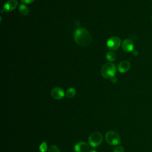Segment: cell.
I'll list each match as a JSON object with an SVG mask.
<instances>
[{
  "mask_svg": "<svg viewBox=\"0 0 152 152\" xmlns=\"http://www.w3.org/2000/svg\"><path fill=\"white\" fill-rule=\"evenodd\" d=\"M74 39L78 45L83 46H87L92 42L90 33L84 28H78L75 31Z\"/></svg>",
  "mask_w": 152,
  "mask_h": 152,
  "instance_id": "1",
  "label": "cell"
},
{
  "mask_svg": "<svg viewBox=\"0 0 152 152\" xmlns=\"http://www.w3.org/2000/svg\"><path fill=\"white\" fill-rule=\"evenodd\" d=\"M116 68L115 65L110 62H107L104 64L101 68V74L105 78L111 79L115 76Z\"/></svg>",
  "mask_w": 152,
  "mask_h": 152,
  "instance_id": "2",
  "label": "cell"
},
{
  "mask_svg": "<svg viewBox=\"0 0 152 152\" xmlns=\"http://www.w3.org/2000/svg\"><path fill=\"white\" fill-rule=\"evenodd\" d=\"M106 142L111 145H117L121 143L119 135L115 131H109L105 135Z\"/></svg>",
  "mask_w": 152,
  "mask_h": 152,
  "instance_id": "3",
  "label": "cell"
},
{
  "mask_svg": "<svg viewBox=\"0 0 152 152\" xmlns=\"http://www.w3.org/2000/svg\"><path fill=\"white\" fill-rule=\"evenodd\" d=\"M103 141V135L99 132L91 133L88 137V142L91 147H97Z\"/></svg>",
  "mask_w": 152,
  "mask_h": 152,
  "instance_id": "4",
  "label": "cell"
},
{
  "mask_svg": "<svg viewBox=\"0 0 152 152\" xmlns=\"http://www.w3.org/2000/svg\"><path fill=\"white\" fill-rule=\"evenodd\" d=\"M121 40L119 37L112 36L110 37L106 43L107 47L110 50H116L118 49L121 45Z\"/></svg>",
  "mask_w": 152,
  "mask_h": 152,
  "instance_id": "5",
  "label": "cell"
},
{
  "mask_svg": "<svg viewBox=\"0 0 152 152\" xmlns=\"http://www.w3.org/2000/svg\"><path fill=\"white\" fill-rule=\"evenodd\" d=\"M65 95L64 90L59 87L53 88L51 91V96L55 100L62 99Z\"/></svg>",
  "mask_w": 152,
  "mask_h": 152,
  "instance_id": "6",
  "label": "cell"
},
{
  "mask_svg": "<svg viewBox=\"0 0 152 152\" xmlns=\"http://www.w3.org/2000/svg\"><path fill=\"white\" fill-rule=\"evenodd\" d=\"M74 151L75 152H88L89 145L84 141H79L74 145Z\"/></svg>",
  "mask_w": 152,
  "mask_h": 152,
  "instance_id": "7",
  "label": "cell"
},
{
  "mask_svg": "<svg viewBox=\"0 0 152 152\" xmlns=\"http://www.w3.org/2000/svg\"><path fill=\"white\" fill-rule=\"evenodd\" d=\"M18 5V1L17 0H9L7 1L4 5L3 9L4 11L10 12L13 11Z\"/></svg>",
  "mask_w": 152,
  "mask_h": 152,
  "instance_id": "8",
  "label": "cell"
},
{
  "mask_svg": "<svg viewBox=\"0 0 152 152\" xmlns=\"http://www.w3.org/2000/svg\"><path fill=\"white\" fill-rule=\"evenodd\" d=\"M122 48L123 50L126 52H132L134 50V43L129 39H125L122 43Z\"/></svg>",
  "mask_w": 152,
  "mask_h": 152,
  "instance_id": "9",
  "label": "cell"
},
{
  "mask_svg": "<svg viewBox=\"0 0 152 152\" xmlns=\"http://www.w3.org/2000/svg\"><path fill=\"white\" fill-rule=\"evenodd\" d=\"M130 66H131L130 62L128 61L124 60L119 64L118 69L121 73H124L127 72L129 69Z\"/></svg>",
  "mask_w": 152,
  "mask_h": 152,
  "instance_id": "10",
  "label": "cell"
},
{
  "mask_svg": "<svg viewBox=\"0 0 152 152\" xmlns=\"http://www.w3.org/2000/svg\"><path fill=\"white\" fill-rule=\"evenodd\" d=\"M18 11L23 16H26L29 12V10L28 7L24 4H21L19 5L18 7Z\"/></svg>",
  "mask_w": 152,
  "mask_h": 152,
  "instance_id": "11",
  "label": "cell"
},
{
  "mask_svg": "<svg viewBox=\"0 0 152 152\" xmlns=\"http://www.w3.org/2000/svg\"><path fill=\"white\" fill-rule=\"evenodd\" d=\"M75 94H76V90L74 88H72V87L69 88L65 92V96H66V97L69 99L74 97Z\"/></svg>",
  "mask_w": 152,
  "mask_h": 152,
  "instance_id": "12",
  "label": "cell"
},
{
  "mask_svg": "<svg viewBox=\"0 0 152 152\" xmlns=\"http://www.w3.org/2000/svg\"><path fill=\"white\" fill-rule=\"evenodd\" d=\"M106 59H107L109 61L112 62V61H113L115 60V59H116V55H115V53H113V52L109 51V52H108L106 53Z\"/></svg>",
  "mask_w": 152,
  "mask_h": 152,
  "instance_id": "13",
  "label": "cell"
},
{
  "mask_svg": "<svg viewBox=\"0 0 152 152\" xmlns=\"http://www.w3.org/2000/svg\"><path fill=\"white\" fill-rule=\"evenodd\" d=\"M48 150V145L46 141H43L39 146V150L40 152H46Z\"/></svg>",
  "mask_w": 152,
  "mask_h": 152,
  "instance_id": "14",
  "label": "cell"
},
{
  "mask_svg": "<svg viewBox=\"0 0 152 152\" xmlns=\"http://www.w3.org/2000/svg\"><path fill=\"white\" fill-rule=\"evenodd\" d=\"M48 152H60L59 148L56 145H51L49 149Z\"/></svg>",
  "mask_w": 152,
  "mask_h": 152,
  "instance_id": "15",
  "label": "cell"
},
{
  "mask_svg": "<svg viewBox=\"0 0 152 152\" xmlns=\"http://www.w3.org/2000/svg\"><path fill=\"white\" fill-rule=\"evenodd\" d=\"M113 152H124V148L122 146H118L114 148Z\"/></svg>",
  "mask_w": 152,
  "mask_h": 152,
  "instance_id": "16",
  "label": "cell"
},
{
  "mask_svg": "<svg viewBox=\"0 0 152 152\" xmlns=\"http://www.w3.org/2000/svg\"><path fill=\"white\" fill-rule=\"evenodd\" d=\"M34 0H20V1L24 4H30L32 3Z\"/></svg>",
  "mask_w": 152,
  "mask_h": 152,
  "instance_id": "17",
  "label": "cell"
},
{
  "mask_svg": "<svg viewBox=\"0 0 152 152\" xmlns=\"http://www.w3.org/2000/svg\"><path fill=\"white\" fill-rule=\"evenodd\" d=\"M110 80H111V81H112L113 83H116L117 82V80H117V78H116L115 76L113 77V78H112Z\"/></svg>",
  "mask_w": 152,
  "mask_h": 152,
  "instance_id": "18",
  "label": "cell"
},
{
  "mask_svg": "<svg viewBox=\"0 0 152 152\" xmlns=\"http://www.w3.org/2000/svg\"><path fill=\"white\" fill-rule=\"evenodd\" d=\"M132 54H133L134 56H137V55H138V51H137V50H134L132 51Z\"/></svg>",
  "mask_w": 152,
  "mask_h": 152,
  "instance_id": "19",
  "label": "cell"
},
{
  "mask_svg": "<svg viewBox=\"0 0 152 152\" xmlns=\"http://www.w3.org/2000/svg\"><path fill=\"white\" fill-rule=\"evenodd\" d=\"M88 152H97V151L95 150H94V149H91V150H90L88 151Z\"/></svg>",
  "mask_w": 152,
  "mask_h": 152,
  "instance_id": "20",
  "label": "cell"
},
{
  "mask_svg": "<svg viewBox=\"0 0 152 152\" xmlns=\"http://www.w3.org/2000/svg\"><path fill=\"white\" fill-rule=\"evenodd\" d=\"M151 22H152V15H151Z\"/></svg>",
  "mask_w": 152,
  "mask_h": 152,
  "instance_id": "21",
  "label": "cell"
}]
</instances>
